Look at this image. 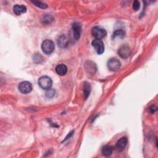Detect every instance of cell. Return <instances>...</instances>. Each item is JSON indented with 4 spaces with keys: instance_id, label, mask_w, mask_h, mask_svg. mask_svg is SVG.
Listing matches in <instances>:
<instances>
[{
    "instance_id": "3",
    "label": "cell",
    "mask_w": 158,
    "mask_h": 158,
    "mask_svg": "<svg viewBox=\"0 0 158 158\" xmlns=\"http://www.w3.org/2000/svg\"><path fill=\"white\" fill-rule=\"evenodd\" d=\"M91 34L96 39H100V40L103 38L107 35V32H106V30L100 27H98V26L94 27L92 29Z\"/></svg>"
},
{
    "instance_id": "2",
    "label": "cell",
    "mask_w": 158,
    "mask_h": 158,
    "mask_svg": "<svg viewBox=\"0 0 158 158\" xmlns=\"http://www.w3.org/2000/svg\"><path fill=\"white\" fill-rule=\"evenodd\" d=\"M38 85L43 90H48L52 87V82L50 77L48 76H42L38 79Z\"/></svg>"
},
{
    "instance_id": "5",
    "label": "cell",
    "mask_w": 158,
    "mask_h": 158,
    "mask_svg": "<svg viewBox=\"0 0 158 158\" xmlns=\"http://www.w3.org/2000/svg\"><path fill=\"white\" fill-rule=\"evenodd\" d=\"M18 88L20 93L23 94H27L32 90V85L29 82L24 81L19 83Z\"/></svg>"
},
{
    "instance_id": "15",
    "label": "cell",
    "mask_w": 158,
    "mask_h": 158,
    "mask_svg": "<svg viewBox=\"0 0 158 158\" xmlns=\"http://www.w3.org/2000/svg\"><path fill=\"white\" fill-rule=\"evenodd\" d=\"M91 91V86L90 85V83L88 82H86L85 84V86H84V90H83V94H84V97L86 100L88 96L90 95Z\"/></svg>"
},
{
    "instance_id": "16",
    "label": "cell",
    "mask_w": 158,
    "mask_h": 158,
    "mask_svg": "<svg viewBox=\"0 0 158 158\" xmlns=\"http://www.w3.org/2000/svg\"><path fill=\"white\" fill-rule=\"evenodd\" d=\"M124 36H125V31L124 30L120 29V30H118L114 31V34H113V35H112V37L114 38L115 37H117L123 38V37H124Z\"/></svg>"
},
{
    "instance_id": "6",
    "label": "cell",
    "mask_w": 158,
    "mask_h": 158,
    "mask_svg": "<svg viewBox=\"0 0 158 158\" xmlns=\"http://www.w3.org/2000/svg\"><path fill=\"white\" fill-rule=\"evenodd\" d=\"M118 54L121 58L127 59L131 55V50L130 47L127 45H122L118 49Z\"/></svg>"
},
{
    "instance_id": "17",
    "label": "cell",
    "mask_w": 158,
    "mask_h": 158,
    "mask_svg": "<svg viewBox=\"0 0 158 158\" xmlns=\"http://www.w3.org/2000/svg\"><path fill=\"white\" fill-rule=\"evenodd\" d=\"M55 93H56V91L55 90L52 89V88H49L47 90L46 92V97L48 98H51L55 96Z\"/></svg>"
},
{
    "instance_id": "10",
    "label": "cell",
    "mask_w": 158,
    "mask_h": 158,
    "mask_svg": "<svg viewBox=\"0 0 158 158\" xmlns=\"http://www.w3.org/2000/svg\"><path fill=\"white\" fill-rule=\"evenodd\" d=\"M13 11L17 16H20L27 11V7L22 4H16L13 7Z\"/></svg>"
},
{
    "instance_id": "19",
    "label": "cell",
    "mask_w": 158,
    "mask_h": 158,
    "mask_svg": "<svg viewBox=\"0 0 158 158\" xmlns=\"http://www.w3.org/2000/svg\"><path fill=\"white\" fill-rule=\"evenodd\" d=\"M32 3L37 7H40V8H42V9H46L48 6L46 4L44 3H42L41 1H32Z\"/></svg>"
},
{
    "instance_id": "11",
    "label": "cell",
    "mask_w": 158,
    "mask_h": 158,
    "mask_svg": "<svg viewBox=\"0 0 158 158\" xmlns=\"http://www.w3.org/2000/svg\"><path fill=\"white\" fill-rule=\"evenodd\" d=\"M68 43H69V40L65 35H62L59 37L58 39V44L59 46L62 48H66L68 45Z\"/></svg>"
},
{
    "instance_id": "14",
    "label": "cell",
    "mask_w": 158,
    "mask_h": 158,
    "mask_svg": "<svg viewBox=\"0 0 158 158\" xmlns=\"http://www.w3.org/2000/svg\"><path fill=\"white\" fill-rule=\"evenodd\" d=\"M88 64H85V69L87 70L90 73H94L97 70V67L95 64L91 62H88Z\"/></svg>"
},
{
    "instance_id": "21",
    "label": "cell",
    "mask_w": 158,
    "mask_h": 158,
    "mask_svg": "<svg viewBox=\"0 0 158 158\" xmlns=\"http://www.w3.org/2000/svg\"><path fill=\"white\" fill-rule=\"evenodd\" d=\"M157 108L155 106V105H151V106L149 108V111L151 114H153L157 111Z\"/></svg>"
},
{
    "instance_id": "20",
    "label": "cell",
    "mask_w": 158,
    "mask_h": 158,
    "mask_svg": "<svg viewBox=\"0 0 158 158\" xmlns=\"http://www.w3.org/2000/svg\"><path fill=\"white\" fill-rule=\"evenodd\" d=\"M140 7V3L139 1H135L133 3V8L135 10H138Z\"/></svg>"
},
{
    "instance_id": "4",
    "label": "cell",
    "mask_w": 158,
    "mask_h": 158,
    "mask_svg": "<svg viewBox=\"0 0 158 158\" xmlns=\"http://www.w3.org/2000/svg\"><path fill=\"white\" fill-rule=\"evenodd\" d=\"M121 66V62L116 58H111L108 61V67L112 72L118 71Z\"/></svg>"
},
{
    "instance_id": "18",
    "label": "cell",
    "mask_w": 158,
    "mask_h": 158,
    "mask_svg": "<svg viewBox=\"0 0 158 158\" xmlns=\"http://www.w3.org/2000/svg\"><path fill=\"white\" fill-rule=\"evenodd\" d=\"M52 20H53V18L50 15H46L43 17V19H42V21H43V23L45 24H50Z\"/></svg>"
},
{
    "instance_id": "13",
    "label": "cell",
    "mask_w": 158,
    "mask_h": 158,
    "mask_svg": "<svg viewBox=\"0 0 158 158\" xmlns=\"http://www.w3.org/2000/svg\"><path fill=\"white\" fill-rule=\"evenodd\" d=\"M113 152V147L110 145L104 146L102 148V154L104 156H109Z\"/></svg>"
},
{
    "instance_id": "7",
    "label": "cell",
    "mask_w": 158,
    "mask_h": 158,
    "mask_svg": "<svg viewBox=\"0 0 158 158\" xmlns=\"http://www.w3.org/2000/svg\"><path fill=\"white\" fill-rule=\"evenodd\" d=\"M92 46L98 55L103 54L104 51V45L101 40L95 39L92 41Z\"/></svg>"
},
{
    "instance_id": "1",
    "label": "cell",
    "mask_w": 158,
    "mask_h": 158,
    "mask_svg": "<svg viewBox=\"0 0 158 158\" xmlns=\"http://www.w3.org/2000/svg\"><path fill=\"white\" fill-rule=\"evenodd\" d=\"M41 49L45 54L51 55L55 49V44L53 41L50 40H45L41 44Z\"/></svg>"
},
{
    "instance_id": "9",
    "label": "cell",
    "mask_w": 158,
    "mask_h": 158,
    "mask_svg": "<svg viewBox=\"0 0 158 158\" xmlns=\"http://www.w3.org/2000/svg\"><path fill=\"white\" fill-rule=\"evenodd\" d=\"M128 142V140L127 137H122L121 138L119 141L117 142L116 145H115V148L119 151H122L125 146H127Z\"/></svg>"
},
{
    "instance_id": "12",
    "label": "cell",
    "mask_w": 158,
    "mask_h": 158,
    "mask_svg": "<svg viewBox=\"0 0 158 158\" xmlns=\"http://www.w3.org/2000/svg\"><path fill=\"white\" fill-rule=\"evenodd\" d=\"M56 72L59 76H64L67 72V67L64 64H61L56 67Z\"/></svg>"
},
{
    "instance_id": "8",
    "label": "cell",
    "mask_w": 158,
    "mask_h": 158,
    "mask_svg": "<svg viewBox=\"0 0 158 158\" xmlns=\"http://www.w3.org/2000/svg\"><path fill=\"white\" fill-rule=\"evenodd\" d=\"M72 30L73 37L75 38L76 40H78L80 37L82 32V28L80 25L77 22H74L72 24Z\"/></svg>"
}]
</instances>
